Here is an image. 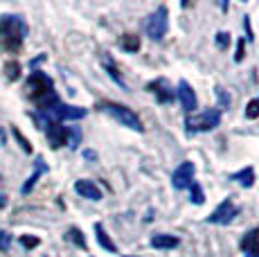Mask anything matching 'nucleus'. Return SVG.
<instances>
[{
	"instance_id": "obj_1",
	"label": "nucleus",
	"mask_w": 259,
	"mask_h": 257,
	"mask_svg": "<svg viewBox=\"0 0 259 257\" xmlns=\"http://www.w3.org/2000/svg\"><path fill=\"white\" fill-rule=\"evenodd\" d=\"M0 36H3V48L18 50L27 36V25L21 16H3L0 18Z\"/></svg>"
},
{
	"instance_id": "obj_2",
	"label": "nucleus",
	"mask_w": 259,
	"mask_h": 257,
	"mask_svg": "<svg viewBox=\"0 0 259 257\" xmlns=\"http://www.w3.org/2000/svg\"><path fill=\"white\" fill-rule=\"evenodd\" d=\"M97 108H99V111H104L106 115H111L113 120L119 122L122 126L131 128V131H144V126H142L140 117H138V113H133L128 106H122V104H115V102L104 100V102L97 104Z\"/></svg>"
},
{
	"instance_id": "obj_3",
	"label": "nucleus",
	"mask_w": 259,
	"mask_h": 257,
	"mask_svg": "<svg viewBox=\"0 0 259 257\" xmlns=\"http://www.w3.org/2000/svg\"><path fill=\"white\" fill-rule=\"evenodd\" d=\"M25 88H27L29 100H34L36 104L46 102L48 97L54 93V83H52V79H50L46 72H38V70H34L32 75H29L27 83H25Z\"/></svg>"
},
{
	"instance_id": "obj_4",
	"label": "nucleus",
	"mask_w": 259,
	"mask_h": 257,
	"mask_svg": "<svg viewBox=\"0 0 259 257\" xmlns=\"http://www.w3.org/2000/svg\"><path fill=\"white\" fill-rule=\"evenodd\" d=\"M167 29H169V12H167L165 5H160V7L147 18V23H144V32H147V36L153 38V41H162L165 34H167Z\"/></svg>"
},
{
	"instance_id": "obj_5",
	"label": "nucleus",
	"mask_w": 259,
	"mask_h": 257,
	"mask_svg": "<svg viewBox=\"0 0 259 257\" xmlns=\"http://www.w3.org/2000/svg\"><path fill=\"white\" fill-rule=\"evenodd\" d=\"M221 124V111L219 108H207L203 111L201 115H192L187 117V128L189 133H196V131H212Z\"/></svg>"
},
{
	"instance_id": "obj_6",
	"label": "nucleus",
	"mask_w": 259,
	"mask_h": 257,
	"mask_svg": "<svg viewBox=\"0 0 259 257\" xmlns=\"http://www.w3.org/2000/svg\"><path fill=\"white\" fill-rule=\"evenodd\" d=\"M239 215V207L232 203V199H226L219 203V207L207 217V224H217V226H228L232 219Z\"/></svg>"
},
{
	"instance_id": "obj_7",
	"label": "nucleus",
	"mask_w": 259,
	"mask_h": 257,
	"mask_svg": "<svg viewBox=\"0 0 259 257\" xmlns=\"http://www.w3.org/2000/svg\"><path fill=\"white\" fill-rule=\"evenodd\" d=\"M194 172H196V167H194L192 160L181 162L171 174V185L176 187V190H185V187H189L194 183Z\"/></svg>"
},
{
	"instance_id": "obj_8",
	"label": "nucleus",
	"mask_w": 259,
	"mask_h": 257,
	"mask_svg": "<svg viewBox=\"0 0 259 257\" xmlns=\"http://www.w3.org/2000/svg\"><path fill=\"white\" fill-rule=\"evenodd\" d=\"M176 95H178V100H181V104H183V111H185V113H194V111L198 108L196 93H194V88L189 86L185 79H181V81H178Z\"/></svg>"
},
{
	"instance_id": "obj_9",
	"label": "nucleus",
	"mask_w": 259,
	"mask_h": 257,
	"mask_svg": "<svg viewBox=\"0 0 259 257\" xmlns=\"http://www.w3.org/2000/svg\"><path fill=\"white\" fill-rule=\"evenodd\" d=\"M149 91L156 95V100L160 104H169V102H174V97H176V91L169 86V81L165 77H158L156 81L149 83Z\"/></svg>"
},
{
	"instance_id": "obj_10",
	"label": "nucleus",
	"mask_w": 259,
	"mask_h": 257,
	"mask_svg": "<svg viewBox=\"0 0 259 257\" xmlns=\"http://www.w3.org/2000/svg\"><path fill=\"white\" fill-rule=\"evenodd\" d=\"M102 66H104V70H106V72H108V77H111V79H113V81H115V83H117V86H119V88H122V91H124V93H128V83H126V81H124L122 72H119V70H117L115 61H113V59H111V54H108V52H102Z\"/></svg>"
},
{
	"instance_id": "obj_11",
	"label": "nucleus",
	"mask_w": 259,
	"mask_h": 257,
	"mask_svg": "<svg viewBox=\"0 0 259 257\" xmlns=\"http://www.w3.org/2000/svg\"><path fill=\"white\" fill-rule=\"evenodd\" d=\"M241 250H243V257H259V228L243 235Z\"/></svg>"
},
{
	"instance_id": "obj_12",
	"label": "nucleus",
	"mask_w": 259,
	"mask_h": 257,
	"mask_svg": "<svg viewBox=\"0 0 259 257\" xmlns=\"http://www.w3.org/2000/svg\"><path fill=\"white\" fill-rule=\"evenodd\" d=\"M74 192L88 201H102V190L93 181H77L74 183Z\"/></svg>"
},
{
	"instance_id": "obj_13",
	"label": "nucleus",
	"mask_w": 259,
	"mask_h": 257,
	"mask_svg": "<svg viewBox=\"0 0 259 257\" xmlns=\"http://www.w3.org/2000/svg\"><path fill=\"white\" fill-rule=\"evenodd\" d=\"M46 133H48V140L52 145V149H59V147L66 145V126H61L59 122H50L46 126Z\"/></svg>"
},
{
	"instance_id": "obj_14",
	"label": "nucleus",
	"mask_w": 259,
	"mask_h": 257,
	"mask_svg": "<svg viewBox=\"0 0 259 257\" xmlns=\"http://www.w3.org/2000/svg\"><path fill=\"white\" fill-rule=\"evenodd\" d=\"M149 244H151L153 248H158V250H174L178 244H181V239L174 237V235H165V232H160V235H153Z\"/></svg>"
},
{
	"instance_id": "obj_15",
	"label": "nucleus",
	"mask_w": 259,
	"mask_h": 257,
	"mask_svg": "<svg viewBox=\"0 0 259 257\" xmlns=\"http://www.w3.org/2000/svg\"><path fill=\"white\" fill-rule=\"evenodd\" d=\"M46 172H48V165H46V162H43V158H36V162H34V174L29 176L27 183H25V185H23V190H21L23 194H29V192H32V187L36 185V181L41 179V176L46 174Z\"/></svg>"
},
{
	"instance_id": "obj_16",
	"label": "nucleus",
	"mask_w": 259,
	"mask_h": 257,
	"mask_svg": "<svg viewBox=\"0 0 259 257\" xmlns=\"http://www.w3.org/2000/svg\"><path fill=\"white\" fill-rule=\"evenodd\" d=\"M228 179L237 181L239 185H243V187H252V183H255V169H252V167H243V169H239V172H235V174H230Z\"/></svg>"
},
{
	"instance_id": "obj_17",
	"label": "nucleus",
	"mask_w": 259,
	"mask_h": 257,
	"mask_svg": "<svg viewBox=\"0 0 259 257\" xmlns=\"http://www.w3.org/2000/svg\"><path fill=\"white\" fill-rule=\"evenodd\" d=\"M95 232H97V244L102 246L104 250H108V253H117L115 244H113V239L108 237V232L104 230V226H102V224H95Z\"/></svg>"
},
{
	"instance_id": "obj_18",
	"label": "nucleus",
	"mask_w": 259,
	"mask_h": 257,
	"mask_svg": "<svg viewBox=\"0 0 259 257\" xmlns=\"http://www.w3.org/2000/svg\"><path fill=\"white\" fill-rule=\"evenodd\" d=\"M119 48H122L124 52L133 54L140 50V38H138L136 34H124V36H119Z\"/></svg>"
},
{
	"instance_id": "obj_19",
	"label": "nucleus",
	"mask_w": 259,
	"mask_h": 257,
	"mask_svg": "<svg viewBox=\"0 0 259 257\" xmlns=\"http://www.w3.org/2000/svg\"><path fill=\"white\" fill-rule=\"evenodd\" d=\"M79 142H81V131H79L77 126H66V145L70 147V149H77Z\"/></svg>"
},
{
	"instance_id": "obj_20",
	"label": "nucleus",
	"mask_w": 259,
	"mask_h": 257,
	"mask_svg": "<svg viewBox=\"0 0 259 257\" xmlns=\"http://www.w3.org/2000/svg\"><path fill=\"white\" fill-rule=\"evenodd\" d=\"M66 239L72 241V244L79 246V248H86V237H83V232L79 230V228H70V230H68Z\"/></svg>"
},
{
	"instance_id": "obj_21",
	"label": "nucleus",
	"mask_w": 259,
	"mask_h": 257,
	"mask_svg": "<svg viewBox=\"0 0 259 257\" xmlns=\"http://www.w3.org/2000/svg\"><path fill=\"white\" fill-rule=\"evenodd\" d=\"M189 190H192V201L196 205H203L205 203V196H203V190H201V185H198V183H192V185H189Z\"/></svg>"
},
{
	"instance_id": "obj_22",
	"label": "nucleus",
	"mask_w": 259,
	"mask_h": 257,
	"mask_svg": "<svg viewBox=\"0 0 259 257\" xmlns=\"http://www.w3.org/2000/svg\"><path fill=\"white\" fill-rule=\"evenodd\" d=\"M257 117H259V97L248 102V106H246V120H257Z\"/></svg>"
},
{
	"instance_id": "obj_23",
	"label": "nucleus",
	"mask_w": 259,
	"mask_h": 257,
	"mask_svg": "<svg viewBox=\"0 0 259 257\" xmlns=\"http://www.w3.org/2000/svg\"><path fill=\"white\" fill-rule=\"evenodd\" d=\"M214 93H217V97H219V104H221V108H228L232 104V100H230V95H228L226 91H223L221 86H217L214 88Z\"/></svg>"
},
{
	"instance_id": "obj_24",
	"label": "nucleus",
	"mask_w": 259,
	"mask_h": 257,
	"mask_svg": "<svg viewBox=\"0 0 259 257\" xmlns=\"http://www.w3.org/2000/svg\"><path fill=\"white\" fill-rule=\"evenodd\" d=\"M5 72H7V77L14 81V79H18V75H21V66H18L16 61H9L7 66H5Z\"/></svg>"
},
{
	"instance_id": "obj_25",
	"label": "nucleus",
	"mask_w": 259,
	"mask_h": 257,
	"mask_svg": "<svg viewBox=\"0 0 259 257\" xmlns=\"http://www.w3.org/2000/svg\"><path fill=\"white\" fill-rule=\"evenodd\" d=\"M217 46L221 48V50H226V48L230 46V34H226V32H219V34H217Z\"/></svg>"
},
{
	"instance_id": "obj_26",
	"label": "nucleus",
	"mask_w": 259,
	"mask_h": 257,
	"mask_svg": "<svg viewBox=\"0 0 259 257\" xmlns=\"http://www.w3.org/2000/svg\"><path fill=\"white\" fill-rule=\"evenodd\" d=\"M9 246H12V235L0 230V250H9Z\"/></svg>"
},
{
	"instance_id": "obj_27",
	"label": "nucleus",
	"mask_w": 259,
	"mask_h": 257,
	"mask_svg": "<svg viewBox=\"0 0 259 257\" xmlns=\"http://www.w3.org/2000/svg\"><path fill=\"white\" fill-rule=\"evenodd\" d=\"M21 244L25 246V248H36V246H38V237H27V235H23V237H21Z\"/></svg>"
},
{
	"instance_id": "obj_28",
	"label": "nucleus",
	"mask_w": 259,
	"mask_h": 257,
	"mask_svg": "<svg viewBox=\"0 0 259 257\" xmlns=\"http://www.w3.org/2000/svg\"><path fill=\"white\" fill-rule=\"evenodd\" d=\"M14 136H16V140L21 142V147H23V149L29 154V151H32V145H29V142H27V140H25V138L21 136V131H18V128H14Z\"/></svg>"
},
{
	"instance_id": "obj_29",
	"label": "nucleus",
	"mask_w": 259,
	"mask_h": 257,
	"mask_svg": "<svg viewBox=\"0 0 259 257\" xmlns=\"http://www.w3.org/2000/svg\"><path fill=\"white\" fill-rule=\"evenodd\" d=\"M243 46H246V38H241L237 46V54H235V61H241L243 59Z\"/></svg>"
},
{
	"instance_id": "obj_30",
	"label": "nucleus",
	"mask_w": 259,
	"mask_h": 257,
	"mask_svg": "<svg viewBox=\"0 0 259 257\" xmlns=\"http://www.w3.org/2000/svg\"><path fill=\"white\" fill-rule=\"evenodd\" d=\"M243 27H246V32H248V41H252L255 36H252V32H250V21H248V16L243 18Z\"/></svg>"
},
{
	"instance_id": "obj_31",
	"label": "nucleus",
	"mask_w": 259,
	"mask_h": 257,
	"mask_svg": "<svg viewBox=\"0 0 259 257\" xmlns=\"http://www.w3.org/2000/svg\"><path fill=\"white\" fill-rule=\"evenodd\" d=\"M83 158H88V160H97V154L91 151V149H86V151H83Z\"/></svg>"
},
{
	"instance_id": "obj_32",
	"label": "nucleus",
	"mask_w": 259,
	"mask_h": 257,
	"mask_svg": "<svg viewBox=\"0 0 259 257\" xmlns=\"http://www.w3.org/2000/svg\"><path fill=\"white\" fill-rule=\"evenodd\" d=\"M5 205H7V196L0 194V207H5Z\"/></svg>"
},
{
	"instance_id": "obj_33",
	"label": "nucleus",
	"mask_w": 259,
	"mask_h": 257,
	"mask_svg": "<svg viewBox=\"0 0 259 257\" xmlns=\"http://www.w3.org/2000/svg\"><path fill=\"white\" fill-rule=\"evenodd\" d=\"M124 257H131V255H124Z\"/></svg>"
}]
</instances>
